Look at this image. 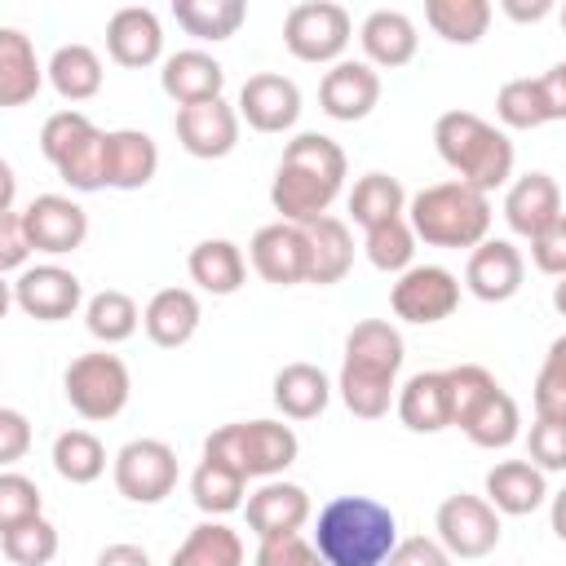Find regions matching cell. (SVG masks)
Instances as JSON below:
<instances>
[{"label": "cell", "mask_w": 566, "mask_h": 566, "mask_svg": "<svg viewBox=\"0 0 566 566\" xmlns=\"http://www.w3.org/2000/svg\"><path fill=\"white\" fill-rule=\"evenodd\" d=\"M433 531H438V544L460 557V562H478L486 553H495L504 526H500V513L491 509L486 495H447L433 513Z\"/></svg>", "instance_id": "obj_10"}, {"label": "cell", "mask_w": 566, "mask_h": 566, "mask_svg": "<svg viewBox=\"0 0 566 566\" xmlns=\"http://www.w3.org/2000/svg\"><path fill=\"white\" fill-rule=\"evenodd\" d=\"M522 279H526V261L509 239H486L464 261V287L486 305H500V301L517 296Z\"/></svg>", "instance_id": "obj_19"}, {"label": "cell", "mask_w": 566, "mask_h": 566, "mask_svg": "<svg viewBox=\"0 0 566 566\" xmlns=\"http://www.w3.org/2000/svg\"><path fill=\"white\" fill-rule=\"evenodd\" d=\"M27 517H40V486L27 473L4 469L0 473V531L4 526H18Z\"/></svg>", "instance_id": "obj_47"}, {"label": "cell", "mask_w": 566, "mask_h": 566, "mask_svg": "<svg viewBox=\"0 0 566 566\" xmlns=\"http://www.w3.org/2000/svg\"><path fill=\"white\" fill-rule=\"evenodd\" d=\"M44 75H49V66H40L35 44L18 27H4L0 31V106L4 111L27 106L40 93Z\"/></svg>", "instance_id": "obj_29"}, {"label": "cell", "mask_w": 566, "mask_h": 566, "mask_svg": "<svg viewBox=\"0 0 566 566\" xmlns=\"http://www.w3.org/2000/svg\"><path fill=\"white\" fill-rule=\"evenodd\" d=\"M354 40V22L345 4L336 0H305L292 4L283 18V44L301 62H345V49Z\"/></svg>", "instance_id": "obj_9"}, {"label": "cell", "mask_w": 566, "mask_h": 566, "mask_svg": "<svg viewBox=\"0 0 566 566\" xmlns=\"http://www.w3.org/2000/svg\"><path fill=\"white\" fill-rule=\"evenodd\" d=\"M424 22L447 44H478L491 27L486 0H424Z\"/></svg>", "instance_id": "obj_40"}, {"label": "cell", "mask_w": 566, "mask_h": 566, "mask_svg": "<svg viewBox=\"0 0 566 566\" xmlns=\"http://www.w3.org/2000/svg\"><path fill=\"white\" fill-rule=\"evenodd\" d=\"M239 119H248V128H256V133H287L301 119L296 80H287L279 71L248 75L239 88Z\"/></svg>", "instance_id": "obj_18"}, {"label": "cell", "mask_w": 566, "mask_h": 566, "mask_svg": "<svg viewBox=\"0 0 566 566\" xmlns=\"http://www.w3.org/2000/svg\"><path fill=\"white\" fill-rule=\"evenodd\" d=\"M486 500L500 517H526L548 500V478L531 460H500L486 469Z\"/></svg>", "instance_id": "obj_23"}, {"label": "cell", "mask_w": 566, "mask_h": 566, "mask_svg": "<svg viewBox=\"0 0 566 566\" xmlns=\"http://www.w3.org/2000/svg\"><path fill=\"white\" fill-rule=\"evenodd\" d=\"M53 469L71 486H88L106 473V447L88 429H66L53 438Z\"/></svg>", "instance_id": "obj_39"}, {"label": "cell", "mask_w": 566, "mask_h": 566, "mask_svg": "<svg viewBox=\"0 0 566 566\" xmlns=\"http://www.w3.org/2000/svg\"><path fill=\"white\" fill-rule=\"evenodd\" d=\"M305 239H310V283L327 287V283H340L354 265V234L340 217H318L305 226Z\"/></svg>", "instance_id": "obj_31"}, {"label": "cell", "mask_w": 566, "mask_h": 566, "mask_svg": "<svg viewBox=\"0 0 566 566\" xmlns=\"http://www.w3.org/2000/svg\"><path fill=\"white\" fill-rule=\"evenodd\" d=\"M40 150L71 190H106V133L84 111H57L40 128Z\"/></svg>", "instance_id": "obj_6"}, {"label": "cell", "mask_w": 566, "mask_h": 566, "mask_svg": "<svg viewBox=\"0 0 566 566\" xmlns=\"http://www.w3.org/2000/svg\"><path fill=\"white\" fill-rule=\"evenodd\" d=\"M349 217L371 230L380 221H394V217H407V190L398 177L389 172H363L349 190Z\"/></svg>", "instance_id": "obj_36"}, {"label": "cell", "mask_w": 566, "mask_h": 566, "mask_svg": "<svg viewBox=\"0 0 566 566\" xmlns=\"http://www.w3.org/2000/svg\"><path fill=\"white\" fill-rule=\"evenodd\" d=\"M447 385H451V424L455 429H464L473 420V411L500 389V380L482 363H455V367H447Z\"/></svg>", "instance_id": "obj_45"}, {"label": "cell", "mask_w": 566, "mask_h": 566, "mask_svg": "<svg viewBox=\"0 0 566 566\" xmlns=\"http://www.w3.org/2000/svg\"><path fill=\"white\" fill-rule=\"evenodd\" d=\"M84 327H88V336L102 340V345H124V340L142 327V310H137V301H133L128 292L102 287V292H93L88 305H84Z\"/></svg>", "instance_id": "obj_37"}, {"label": "cell", "mask_w": 566, "mask_h": 566, "mask_svg": "<svg viewBox=\"0 0 566 566\" xmlns=\"http://www.w3.org/2000/svg\"><path fill=\"white\" fill-rule=\"evenodd\" d=\"M172 133H177L186 155H195V159H226L239 146V106H230L226 97L177 106Z\"/></svg>", "instance_id": "obj_14"}, {"label": "cell", "mask_w": 566, "mask_h": 566, "mask_svg": "<svg viewBox=\"0 0 566 566\" xmlns=\"http://www.w3.org/2000/svg\"><path fill=\"white\" fill-rule=\"evenodd\" d=\"M345 150L327 137V133H296L274 168L270 181V203L279 212V221L292 226H310L318 217H327V208L336 203L340 186H345Z\"/></svg>", "instance_id": "obj_2"}, {"label": "cell", "mask_w": 566, "mask_h": 566, "mask_svg": "<svg viewBox=\"0 0 566 566\" xmlns=\"http://www.w3.org/2000/svg\"><path fill=\"white\" fill-rule=\"evenodd\" d=\"M159 172V146L142 128H111L106 133V186L111 190H142Z\"/></svg>", "instance_id": "obj_25"}, {"label": "cell", "mask_w": 566, "mask_h": 566, "mask_svg": "<svg viewBox=\"0 0 566 566\" xmlns=\"http://www.w3.org/2000/svg\"><path fill=\"white\" fill-rule=\"evenodd\" d=\"M531 261H535L539 274L566 279V212H562L539 239H531Z\"/></svg>", "instance_id": "obj_51"}, {"label": "cell", "mask_w": 566, "mask_h": 566, "mask_svg": "<svg viewBox=\"0 0 566 566\" xmlns=\"http://www.w3.org/2000/svg\"><path fill=\"white\" fill-rule=\"evenodd\" d=\"M380 102V75L371 62H336L323 84H318V106L323 115L340 119V124H354V119H367Z\"/></svg>", "instance_id": "obj_21"}, {"label": "cell", "mask_w": 566, "mask_h": 566, "mask_svg": "<svg viewBox=\"0 0 566 566\" xmlns=\"http://www.w3.org/2000/svg\"><path fill=\"white\" fill-rule=\"evenodd\" d=\"M168 566H243V539L226 522H199L168 557Z\"/></svg>", "instance_id": "obj_35"}, {"label": "cell", "mask_w": 566, "mask_h": 566, "mask_svg": "<svg viewBox=\"0 0 566 566\" xmlns=\"http://www.w3.org/2000/svg\"><path fill=\"white\" fill-rule=\"evenodd\" d=\"M248 261L274 287L310 283V239H305V226H292V221L261 226L252 234V243H248Z\"/></svg>", "instance_id": "obj_13"}, {"label": "cell", "mask_w": 566, "mask_h": 566, "mask_svg": "<svg viewBox=\"0 0 566 566\" xmlns=\"http://www.w3.org/2000/svg\"><path fill=\"white\" fill-rule=\"evenodd\" d=\"M172 18L186 35L195 40H230L243 18H248V4L243 0H172Z\"/></svg>", "instance_id": "obj_38"}, {"label": "cell", "mask_w": 566, "mask_h": 566, "mask_svg": "<svg viewBox=\"0 0 566 566\" xmlns=\"http://www.w3.org/2000/svg\"><path fill=\"white\" fill-rule=\"evenodd\" d=\"M385 566H451V553L438 544V535H411V539H398V548L389 553Z\"/></svg>", "instance_id": "obj_52"}, {"label": "cell", "mask_w": 566, "mask_h": 566, "mask_svg": "<svg viewBox=\"0 0 566 566\" xmlns=\"http://www.w3.org/2000/svg\"><path fill=\"white\" fill-rule=\"evenodd\" d=\"M243 517H248V531L256 535V544L261 539H283V535H301V526L310 522V495L296 482L270 478L256 491H248Z\"/></svg>", "instance_id": "obj_17"}, {"label": "cell", "mask_w": 566, "mask_h": 566, "mask_svg": "<svg viewBox=\"0 0 566 566\" xmlns=\"http://www.w3.org/2000/svg\"><path fill=\"white\" fill-rule=\"evenodd\" d=\"M358 40H363V53L371 66H385V71H398L416 57L420 49V35H416V22L402 13V9H371L358 27Z\"/></svg>", "instance_id": "obj_26"}, {"label": "cell", "mask_w": 566, "mask_h": 566, "mask_svg": "<svg viewBox=\"0 0 566 566\" xmlns=\"http://www.w3.org/2000/svg\"><path fill=\"white\" fill-rule=\"evenodd\" d=\"M106 53H111V62H119L128 71L155 66L164 57V27H159L155 9H146V4L115 9L106 22Z\"/></svg>", "instance_id": "obj_20"}, {"label": "cell", "mask_w": 566, "mask_h": 566, "mask_svg": "<svg viewBox=\"0 0 566 566\" xmlns=\"http://www.w3.org/2000/svg\"><path fill=\"white\" fill-rule=\"evenodd\" d=\"M177 486V451L164 438H133L115 451V491L133 504H159Z\"/></svg>", "instance_id": "obj_11"}, {"label": "cell", "mask_w": 566, "mask_h": 566, "mask_svg": "<svg viewBox=\"0 0 566 566\" xmlns=\"http://www.w3.org/2000/svg\"><path fill=\"white\" fill-rule=\"evenodd\" d=\"M199 318L203 310L190 287H159L142 310V327L159 349H181L199 332Z\"/></svg>", "instance_id": "obj_27"}, {"label": "cell", "mask_w": 566, "mask_h": 566, "mask_svg": "<svg viewBox=\"0 0 566 566\" xmlns=\"http://www.w3.org/2000/svg\"><path fill=\"white\" fill-rule=\"evenodd\" d=\"M186 270L212 296H234L243 287V279H248V261H243L239 243H230V239H203V243H195L190 256H186Z\"/></svg>", "instance_id": "obj_32"}, {"label": "cell", "mask_w": 566, "mask_h": 566, "mask_svg": "<svg viewBox=\"0 0 566 566\" xmlns=\"http://www.w3.org/2000/svg\"><path fill=\"white\" fill-rule=\"evenodd\" d=\"M407 221L429 248H478L491 234V195L464 181H433L407 199Z\"/></svg>", "instance_id": "obj_5"}, {"label": "cell", "mask_w": 566, "mask_h": 566, "mask_svg": "<svg viewBox=\"0 0 566 566\" xmlns=\"http://www.w3.org/2000/svg\"><path fill=\"white\" fill-rule=\"evenodd\" d=\"M517 433H522V411H517L513 394H504V389H495V394L473 411V420L464 424V438H469L473 447H482V451H504V447L517 442Z\"/></svg>", "instance_id": "obj_41"}, {"label": "cell", "mask_w": 566, "mask_h": 566, "mask_svg": "<svg viewBox=\"0 0 566 566\" xmlns=\"http://www.w3.org/2000/svg\"><path fill=\"white\" fill-rule=\"evenodd\" d=\"M49 84L62 102H88L102 88V57L88 44H57L49 57Z\"/></svg>", "instance_id": "obj_34"}, {"label": "cell", "mask_w": 566, "mask_h": 566, "mask_svg": "<svg viewBox=\"0 0 566 566\" xmlns=\"http://www.w3.org/2000/svg\"><path fill=\"white\" fill-rule=\"evenodd\" d=\"M407 345L389 318H363L345 336V358L336 376V394L358 420H380L398 402V371Z\"/></svg>", "instance_id": "obj_1"}, {"label": "cell", "mask_w": 566, "mask_h": 566, "mask_svg": "<svg viewBox=\"0 0 566 566\" xmlns=\"http://www.w3.org/2000/svg\"><path fill=\"white\" fill-rule=\"evenodd\" d=\"M553 310L566 318V279H557V283H553Z\"/></svg>", "instance_id": "obj_58"}, {"label": "cell", "mask_w": 566, "mask_h": 566, "mask_svg": "<svg viewBox=\"0 0 566 566\" xmlns=\"http://www.w3.org/2000/svg\"><path fill=\"white\" fill-rule=\"evenodd\" d=\"M389 305L402 323H416V327L442 323L460 305V279L447 265H411L407 274H398Z\"/></svg>", "instance_id": "obj_12"}, {"label": "cell", "mask_w": 566, "mask_h": 566, "mask_svg": "<svg viewBox=\"0 0 566 566\" xmlns=\"http://www.w3.org/2000/svg\"><path fill=\"white\" fill-rule=\"evenodd\" d=\"M0 553L13 566H49L57 557V526L44 513L40 517H27L18 526H4L0 531Z\"/></svg>", "instance_id": "obj_42"}, {"label": "cell", "mask_w": 566, "mask_h": 566, "mask_svg": "<svg viewBox=\"0 0 566 566\" xmlns=\"http://www.w3.org/2000/svg\"><path fill=\"white\" fill-rule=\"evenodd\" d=\"M62 394L71 402V411L80 420H115L124 407H128V394H133V376L124 367L119 354H106V349H93V354H80L71 358L66 376H62Z\"/></svg>", "instance_id": "obj_8"}, {"label": "cell", "mask_w": 566, "mask_h": 566, "mask_svg": "<svg viewBox=\"0 0 566 566\" xmlns=\"http://www.w3.org/2000/svg\"><path fill=\"white\" fill-rule=\"evenodd\" d=\"M433 146L455 181L491 195L513 177V142L504 128L473 111H442L433 124Z\"/></svg>", "instance_id": "obj_4"}, {"label": "cell", "mask_w": 566, "mask_h": 566, "mask_svg": "<svg viewBox=\"0 0 566 566\" xmlns=\"http://www.w3.org/2000/svg\"><path fill=\"white\" fill-rule=\"evenodd\" d=\"M243 495H248V478H243L234 464L212 460V455H203V460L195 464V473H190V500H195L199 513L226 517V513H234V509L248 504Z\"/></svg>", "instance_id": "obj_33"}, {"label": "cell", "mask_w": 566, "mask_h": 566, "mask_svg": "<svg viewBox=\"0 0 566 566\" xmlns=\"http://www.w3.org/2000/svg\"><path fill=\"white\" fill-rule=\"evenodd\" d=\"M394 411H398V420L411 433H442V429H451V385H447V371H416L398 389Z\"/></svg>", "instance_id": "obj_28"}, {"label": "cell", "mask_w": 566, "mask_h": 566, "mask_svg": "<svg viewBox=\"0 0 566 566\" xmlns=\"http://www.w3.org/2000/svg\"><path fill=\"white\" fill-rule=\"evenodd\" d=\"M535 420H562L566 424V336H557L544 354V367L535 376Z\"/></svg>", "instance_id": "obj_46"}, {"label": "cell", "mask_w": 566, "mask_h": 566, "mask_svg": "<svg viewBox=\"0 0 566 566\" xmlns=\"http://www.w3.org/2000/svg\"><path fill=\"white\" fill-rule=\"evenodd\" d=\"M80 301H84V287L62 265H27L13 279V305L35 323H62L80 310Z\"/></svg>", "instance_id": "obj_15"}, {"label": "cell", "mask_w": 566, "mask_h": 566, "mask_svg": "<svg viewBox=\"0 0 566 566\" xmlns=\"http://www.w3.org/2000/svg\"><path fill=\"white\" fill-rule=\"evenodd\" d=\"M252 566H327V562L305 535H283V539H261Z\"/></svg>", "instance_id": "obj_49"}, {"label": "cell", "mask_w": 566, "mask_h": 566, "mask_svg": "<svg viewBox=\"0 0 566 566\" xmlns=\"http://www.w3.org/2000/svg\"><path fill=\"white\" fill-rule=\"evenodd\" d=\"M314 548L327 566H385L398 548V517L371 495H336L318 509Z\"/></svg>", "instance_id": "obj_3"}, {"label": "cell", "mask_w": 566, "mask_h": 566, "mask_svg": "<svg viewBox=\"0 0 566 566\" xmlns=\"http://www.w3.org/2000/svg\"><path fill=\"white\" fill-rule=\"evenodd\" d=\"M367 248V261L385 274H407L411 270V256H416V230L407 217H394V221H380L367 230L363 239Z\"/></svg>", "instance_id": "obj_43"}, {"label": "cell", "mask_w": 566, "mask_h": 566, "mask_svg": "<svg viewBox=\"0 0 566 566\" xmlns=\"http://www.w3.org/2000/svg\"><path fill=\"white\" fill-rule=\"evenodd\" d=\"M539 88H544L548 119H566V62H557L553 71H544L539 75Z\"/></svg>", "instance_id": "obj_54"}, {"label": "cell", "mask_w": 566, "mask_h": 566, "mask_svg": "<svg viewBox=\"0 0 566 566\" xmlns=\"http://www.w3.org/2000/svg\"><path fill=\"white\" fill-rule=\"evenodd\" d=\"M548 522H553V535L566 544V486L553 495V504H548Z\"/></svg>", "instance_id": "obj_57"}, {"label": "cell", "mask_w": 566, "mask_h": 566, "mask_svg": "<svg viewBox=\"0 0 566 566\" xmlns=\"http://www.w3.org/2000/svg\"><path fill=\"white\" fill-rule=\"evenodd\" d=\"M500 9H504L513 22H544L557 4H553V0H500Z\"/></svg>", "instance_id": "obj_56"}, {"label": "cell", "mask_w": 566, "mask_h": 566, "mask_svg": "<svg viewBox=\"0 0 566 566\" xmlns=\"http://www.w3.org/2000/svg\"><path fill=\"white\" fill-rule=\"evenodd\" d=\"M562 217V190L548 172H522L504 195V221L522 239H539Z\"/></svg>", "instance_id": "obj_22"}, {"label": "cell", "mask_w": 566, "mask_h": 566, "mask_svg": "<svg viewBox=\"0 0 566 566\" xmlns=\"http://www.w3.org/2000/svg\"><path fill=\"white\" fill-rule=\"evenodd\" d=\"M159 88L177 102V106H195V102H212L226 88V66L203 53V49H181L172 57H164L159 71Z\"/></svg>", "instance_id": "obj_24"}, {"label": "cell", "mask_w": 566, "mask_h": 566, "mask_svg": "<svg viewBox=\"0 0 566 566\" xmlns=\"http://www.w3.org/2000/svg\"><path fill=\"white\" fill-rule=\"evenodd\" d=\"M296 433L283 420H234L203 438V455L234 464L243 478H279L287 464H296Z\"/></svg>", "instance_id": "obj_7"}, {"label": "cell", "mask_w": 566, "mask_h": 566, "mask_svg": "<svg viewBox=\"0 0 566 566\" xmlns=\"http://www.w3.org/2000/svg\"><path fill=\"white\" fill-rule=\"evenodd\" d=\"M31 234H27V221H22V208H9L0 212V270H9L13 279L27 270V256H31Z\"/></svg>", "instance_id": "obj_50"}, {"label": "cell", "mask_w": 566, "mask_h": 566, "mask_svg": "<svg viewBox=\"0 0 566 566\" xmlns=\"http://www.w3.org/2000/svg\"><path fill=\"white\" fill-rule=\"evenodd\" d=\"M22 221H27L31 248L49 256H66L88 239V212L71 195H35L22 208Z\"/></svg>", "instance_id": "obj_16"}, {"label": "cell", "mask_w": 566, "mask_h": 566, "mask_svg": "<svg viewBox=\"0 0 566 566\" xmlns=\"http://www.w3.org/2000/svg\"><path fill=\"white\" fill-rule=\"evenodd\" d=\"M526 451H531L535 469L562 473L566 469V424L562 420H535L526 433Z\"/></svg>", "instance_id": "obj_48"}, {"label": "cell", "mask_w": 566, "mask_h": 566, "mask_svg": "<svg viewBox=\"0 0 566 566\" xmlns=\"http://www.w3.org/2000/svg\"><path fill=\"white\" fill-rule=\"evenodd\" d=\"M557 18H562V31H566V4H562V9H557Z\"/></svg>", "instance_id": "obj_59"}, {"label": "cell", "mask_w": 566, "mask_h": 566, "mask_svg": "<svg viewBox=\"0 0 566 566\" xmlns=\"http://www.w3.org/2000/svg\"><path fill=\"white\" fill-rule=\"evenodd\" d=\"M93 566H150V553L142 544H106Z\"/></svg>", "instance_id": "obj_55"}, {"label": "cell", "mask_w": 566, "mask_h": 566, "mask_svg": "<svg viewBox=\"0 0 566 566\" xmlns=\"http://www.w3.org/2000/svg\"><path fill=\"white\" fill-rule=\"evenodd\" d=\"M31 447V420L18 407H0V464H18Z\"/></svg>", "instance_id": "obj_53"}, {"label": "cell", "mask_w": 566, "mask_h": 566, "mask_svg": "<svg viewBox=\"0 0 566 566\" xmlns=\"http://www.w3.org/2000/svg\"><path fill=\"white\" fill-rule=\"evenodd\" d=\"M495 115L504 128H539L548 124V106H544V88H539V75H522V80H509L500 84L495 93Z\"/></svg>", "instance_id": "obj_44"}, {"label": "cell", "mask_w": 566, "mask_h": 566, "mask_svg": "<svg viewBox=\"0 0 566 566\" xmlns=\"http://www.w3.org/2000/svg\"><path fill=\"white\" fill-rule=\"evenodd\" d=\"M274 407L287 416V420H314L323 416V407L332 402V380L323 367L314 363H287L279 367L274 376Z\"/></svg>", "instance_id": "obj_30"}]
</instances>
